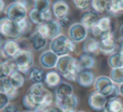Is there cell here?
<instances>
[{
	"instance_id": "6da1fadb",
	"label": "cell",
	"mask_w": 123,
	"mask_h": 112,
	"mask_svg": "<svg viewBox=\"0 0 123 112\" xmlns=\"http://www.w3.org/2000/svg\"><path fill=\"white\" fill-rule=\"evenodd\" d=\"M52 94L43 83H33L22 99L26 110L35 112L43 111L52 103Z\"/></svg>"
},
{
	"instance_id": "7a4b0ae2",
	"label": "cell",
	"mask_w": 123,
	"mask_h": 112,
	"mask_svg": "<svg viewBox=\"0 0 123 112\" xmlns=\"http://www.w3.org/2000/svg\"><path fill=\"white\" fill-rule=\"evenodd\" d=\"M56 72L69 81H76L79 73L83 71L78 59L70 55L60 56L56 63Z\"/></svg>"
},
{
	"instance_id": "3957f363",
	"label": "cell",
	"mask_w": 123,
	"mask_h": 112,
	"mask_svg": "<svg viewBox=\"0 0 123 112\" xmlns=\"http://www.w3.org/2000/svg\"><path fill=\"white\" fill-rule=\"evenodd\" d=\"M75 48V42L68 36L62 34L53 39L50 43V50L59 57L68 55L69 52L74 51Z\"/></svg>"
},
{
	"instance_id": "277c9868",
	"label": "cell",
	"mask_w": 123,
	"mask_h": 112,
	"mask_svg": "<svg viewBox=\"0 0 123 112\" xmlns=\"http://www.w3.org/2000/svg\"><path fill=\"white\" fill-rule=\"evenodd\" d=\"M24 30L19 23L14 22L7 17H4L0 19V35L9 40L19 39L24 34Z\"/></svg>"
},
{
	"instance_id": "5b68a950",
	"label": "cell",
	"mask_w": 123,
	"mask_h": 112,
	"mask_svg": "<svg viewBox=\"0 0 123 112\" xmlns=\"http://www.w3.org/2000/svg\"><path fill=\"white\" fill-rule=\"evenodd\" d=\"M13 59L16 69L21 73H27L29 71H31L34 64V55L32 51L25 48L19 50V51Z\"/></svg>"
},
{
	"instance_id": "8992f818",
	"label": "cell",
	"mask_w": 123,
	"mask_h": 112,
	"mask_svg": "<svg viewBox=\"0 0 123 112\" xmlns=\"http://www.w3.org/2000/svg\"><path fill=\"white\" fill-rule=\"evenodd\" d=\"M6 17L14 22H21L26 19L27 6L21 1H14L9 4L5 9Z\"/></svg>"
},
{
	"instance_id": "52a82bcc",
	"label": "cell",
	"mask_w": 123,
	"mask_h": 112,
	"mask_svg": "<svg viewBox=\"0 0 123 112\" xmlns=\"http://www.w3.org/2000/svg\"><path fill=\"white\" fill-rule=\"evenodd\" d=\"M36 31L40 33L41 36H43L47 40L52 41L53 39H55L61 35L62 26L59 21L51 19V20L44 23L41 25H38Z\"/></svg>"
},
{
	"instance_id": "ba28073f",
	"label": "cell",
	"mask_w": 123,
	"mask_h": 112,
	"mask_svg": "<svg viewBox=\"0 0 123 112\" xmlns=\"http://www.w3.org/2000/svg\"><path fill=\"white\" fill-rule=\"evenodd\" d=\"M90 31L93 36L99 41L110 36L112 33L111 18L107 17V16L100 18L97 24L90 30Z\"/></svg>"
},
{
	"instance_id": "9c48e42d",
	"label": "cell",
	"mask_w": 123,
	"mask_h": 112,
	"mask_svg": "<svg viewBox=\"0 0 123 112\" xmlns=\"http://www.w3.org/2000/svg\"><path fill=\"white\" fill-rule=\"evenodd\" d=\"M114 85L115 83L111 81L110 77L101 75V76H99L95 78L94 87L95 88V91L99 92L101 94L109 98L112 93Z\"/></svg>"
},
{
	"instance_id": "30bf717a",
	"label": "cell",
	"mask_w": 123,
	"mask_h": 112,
	"mask_svg": "<svg viewBox=\"0 0 123 112\" xmlns=\"http://www.w3.org/2000/svg\"><path fill=\"white\" fill-rule=\"evenodd\" d=\"M68 37L74 42H82L88 38V30L80 22L74 23L68 29Z\"/></svg>"
},
{
	"instance_id": "8fae6325",
	"label": "cell",
	"mask_w": 123,
	"mask_h": 112,
	"mask_svg": "<svg viewBox=\"0 0 123 112\" xmlns=\"http://www.w3.org/2000/svg\"><path fill=\"white\" fill-rule=\"evenodd\" d=\"M56 106L61 108L63 112H76L79 105V99L75 93L68 95L62 100H56Z\"/></svg>"
},
{
	"instance_id": "7c38bea8",
	"label": "cell",
	"mask_w": 123,
	"mask_h": 112,
	"mask_svg": "<svg viewBox=\"0 0 123 112\" xmlns=\"http://www.w3.org/2000/svg\"><path fill=\"white\" fill-rule=\"evenodd\" d=\"M99 41V52L105 56H111L116 51L117 43L113 32L110 36L100 40Z\"/></svg>"
},
{
	"instance_id": "4fadbf2b",
	"label": "cell",
	"mask_w": 123,
	"mask_h": 112,
	"mask_svg": "<svg viewBox=\"0 0 123 112\" xmlns=\"http://www.w3.org/2000/svg\"><path fill=\"white\" fill-rule=\"evenodd\" d=\"M106 102H107V97L95 90L91 92L88 97V105L93 110L95 111L104 110Z\"/></svg>"
},
{
	"instance_id": "5bb4252c",
	"label": "cell",
	"mask_w": 123,
	"mask_h": 112,
	"mask_svg": "<svg viewBox=\"0 0 123 112\" xmlns=\"http://www.w3.org/2000/svg\"><path fill=\"white\" fill-rule=\"evenodd\" d=\"M29 19L32 24L36 25H41L46 22L51 20L52 18V12L51 10L46 11V12H40L35 9L30 10L29 14Z\"/></svg>"
},
{
	"instance_id": "9a60e30c",
	"label": "cell",
	"mask_w": 123,
	"mask_h": 112,
	"mask_svg": "<svg viewBox=\"0 0 123 112\" xmlns=\"http://www.w3.org/2000/svg\"><path fill=\"white\" fill-rule=\"evenodd\" d=\"M59 56L53 53L51 50L44 51L39 56V62L42 68L46 69H51L56 68Z\"/></svg>"
},
{
	"instance_id": "2e32d148",
	"label": "cell",
	"mask_w": 123,
	"mask_h": 112,
	"mask_svg": "<svg viewBox=\"0 0 123 112\" xmlns=\"http://www.w3.org/2000/svg\"><path fill=\"white\" fill-rule=\"evenodd\" d=\"M51 12L53 15L58 19H63V18L68 16L69 14V5L67 2L62 1V0H57L55 1L52 4V8H51Z\"/></svg>"
},
{
	"instance_id": "e0dca14e",
	"label": "cell",
	"mask_w": 123,
	"mask_h": 112,
	"mask_svg": "<svg viewBox=\"0 0 123 112\" xmlns=\"http://www.w3.org/2000/svg\"><path fill=\"white\" fill-rule=\"evenodd\" d=\"M99 15L94 10L84 11L80 18V23L88 30L90 31L99 20Z\"/></svg>"
},
{
	"instance_id": "ac0fdd59",
	"label": "cell",
	"mask_w": 123,
	"mask_h": 112,
	"mask_svg": "<svg viewBox=\"0 0 123 112\" xmlns=\"http://www.w3.org/2000/svg\"><path fill=\"white\" fill-rule=\"evenodd\" d=\"M95 75L90 70H83L79 73L77 78V83L79 86L84 88H89L94 84Z\"/></svg>"
},
{
	"instance_id": "d6986e66",
	"label": "cell",
	"mask_w": 123,
	"mask_h": 112,
	"mask_svg": "<svg viewBox=\"0 0 123 112\" xmlns=\"http://www.w3.org/2000/svg\"><path fill=\"white\" fill-rule=\"evenodd\" d=\"M19 43L16 41L13 40H7L4 41L2 47V55L4 57L14 58V56L17 54L20 50Z\"/></svg>"
},
{
	"instance_id": "ffe728a7",
	"label": "cell",
	"mask_w": 123,
	"mask_h": 112,
	"mask_svg": "<svg viewBox=\"0 0 123 112\" xmlns=\"http://www.w3.org/2000/svg\"><path fill=\"white\" fill-rule=\"evenodd\" d=\"M30 41L35 51H41L45 49L47 45V39L41 36L37 31H35L30 36Z\"/></svg>"
},
{
	"instance_id": "44dd1931",
	"label": "cell",
	"mask_w": 123,
	"mask_h": 112,
	"mask_svg": "<svg viewBox=\"0 0 123 112\" xmlns=\"http://www.w3.org/2000/svg\"><path fill=\"white\" fill-rule=\"evenodd\" d=\"M72 93H74V88L70 83H67V82H62L56 87V91H55L56 100H62Z\"/></svg>"
},
{
	"instance_id": "7402d4cb",
	"label": "cell",
	"mask_w": 123,
	"mask_h": 112,
	"mask_svg": "<svg viewBox=\"0 0 123 112\" xmlns=\"http://www.w3.org/2000/svg\"><path fill=\"white\" fill-rule=\"evenodd\" d=\"M83 50L85 53L88 54H96L99 52V40L95 39L94 37H88L84 41Z\"/></svg>"
},
{
	"instance_id": "603a6c76",
	"label": "cell",
	"mask_w": 123,
	"mask_h": 112,
	"mask_svg": "<svg viewBox=\"0 0 123 112\" xmlns=\"http://www.w3.org/2000/svg\"><path fill=\"white\" fill-rule=\"evenodd\" d=\"M122 110L123 101L121 99L118 98V97L107 99L104 112H121Z\"/></svg>"
},
{
	"instance_id": "cb8c5ba5",
	"label": "cell",
	"mask_w": 123,
	"mask_h": 112,
	"mask_svg": "<svg viewBox=\"0 0 123 112\" xmlns=\"http://www.w3.org/2000/svg\"><path fill=\"white\" fill-rule=\"evenodd\" d=\"M82 70H89L93 68L96 64V60L93 55L88 53H82L78 59Z\"/></svg>"
},
{
	"instance_id": "d4e9b609",
	"label": "cell",
	"mask_w": 123,
	"mask_h": 112,
	"mask_svg": "<svg viewBox=\"0 0 123 112\" xmlns=\"http://www.w3.org/2000/svg\"><path fill=\"white\" fill-rule=\"evenodd\" d=\"M62 82V76L58 72L50 71L46 73L44 83L49 88H56Z\"/></svg>"
},
{
	"instance_id": "484cf974",
	"label": "cell",
	"mask_w": 123,
	"mask_h": 112,
	"mask_svg": "<svg viewBox=\"0 0 123 112\" xmlns=\"http://www.w3.org/2000/svg\"><path fill=\"white\" fill-rule=\"evenodd\" d=\"M14 62L9 61H0V78H9L12 72L16 71Z\"/></svg>"
},
{
	"instance_id": "4316f807",
	"label": "cell",
	"mask_w": 123,
	"mask_h": 112,
	"mask_svg": "<svg viewBox=\"0 0 123 112\" xmlns=\"http://www.w3.org/2000/svg\"><path fill=\"white\" fill-rule=\"evenodd\" d=\"M108 64L112 69L123 68V53L116 51L108 57Z\"/></svg>"
},
{
	"instance_id": "83f0119b",
	"label": "cell",
	"mask_w": 123,
	"mask_h": 112,
	"mask_svg": "<svg viewBox=\"0 0 123 112\" xmlns=\"http://www.w3.org/2000/svg\"><path fill=\"white\" fill-rule=\"evenodd\" d=\"M9 78L10 80L12 86L17 89H19V88H22L25 84V81L23 73H21L18 70L12 72V73L9 75Z\"/></svg>"
},
{
	"instance_id": "f1b7e54d",
	"label": "cell",
	"mask_w": 123,
	"mask_h": 112,
	"mask_svg": "<svg viewBox=\"0 0 123 112\" xmlns=\"http://www.w3.org/2000/svg\"><path fill=\"white\" fill-rule=\"evenodd\" d=\"M109 4L110 1H105V0H93L90 2V5L93 10L98 14L108 12Z\"/></svg>"
},
{
	"instance_id": "f546056e",
	"label": "cell",
	"mask_w": 123,
	"mask_h": 112,
	"mask_svg": "<svg viewBox=\"0 0 123 112\" xmlns=\"http://www.w3.org/2000/svg\"><path fill=\"white\" fill-rule=\"evenodd\" d=\"M108 13L114 16H118L122 14L123 0H112V1H110Z\"/></svg>"
},
{
	"instance_id": "4dcf8cb0",
	"label": "cell",
	"mask_w": 123,
	"mask_h": 112,
	"mask_svg": "<svg viewBox=\"0 0 123 112\" xmlns=\"http://www.w3.org/2000/svg\"><path fill=\"white\" fill-rule=\"evenodd\" d=\"M45 77H46V73H44V71L39 68H31V70L30 71V80L34 83H43L45 82Z\"/></svg>"
},
{
	"instance_id": "1f68e13d",
	"label": "cell",
	"mask_w": 123,
	"mask_h": 112,
	"mask_svg": "<svg viewBox=\"0 0 123 112\" xmlns=\"http://www.w3.org/2000/svg\"><path fill=\"white\" fill-rule=\"evenodd\" d=\"M110 78L116 85H121L123 83V68L111 69L110 73Z\"/></svg>"
},
{
	"instance_id": "d6a6232c",
	"label": "cell",
	"mask_w": 123,
	"mask_h": 112,
	"mask_svg": "<svg viewBox=\"0 0 123 112\" xmlns=\"http://www.w3.org/2000/svg\"><path fill=\"white\" fill-rule=\"evenodd\" d=\"M33 9L40 11V12H46L50 10L51 1L49 0H36L33 4Z\"/></svg>"
},
{
	"instance_id": "836d02e7",
	"label": "cell",
	"mask_w": 123,
	"mask_h": 112,
	"mask_svg": "<svg viewBox=\"0 0 123 112\" xmlns=\"http://www.w3.org/2000/svg\"><path fill=\"white\" fill-rule=\"evenodd\" d=\"M13 88L14 87L11 84V82L9 78H0V92L1 93L8 94Z\"/></svg>"
},
{
	"instance_id": "e575fe53",
	"label": "cell",
	"mask_w": 123,
	"mask_h": 112,
	"mask_svg": "<svg viewBox=\"0 0 123 112\" xmlns=\"http://www.w3.org/2000/svg\"><path fill=\"white\" fill-rule=\"evenodd\" d=\"M74 4L79 10H86L90 5V2L88 0H74Z\"/></svg>"
},
{
	"instance_id": "d590c367",
	"label": "cell",
	"mask_w": 123,
	"mask_h": 112,
	"mask_svg": "<svg viewBox=\"0 0 123 112\" xmlns=\"http://www.w3.org/2000/svg\"><path fill=\"white\" fill-rule=\"evenodd\" d=\"M9 104V98L6 93L0 92V110H3Z\"/></svg>"
},
{
	"instance_id": "8d00e7d4",
	"label": "cell",
	"mask_w": 123,
	"mask_h": 112,
	"mask_svg": "<svg viewBox=\"0 0 123 112\" xmlns=\"http://www.w3.org/2000/svg\"><path fill=\"white\" fill-rule=\"evenodd\" d=\"M3 112H19V111L15 105L9 103V105L3 110Z\"/></svg>"
},
{
	"instance_id": "74e56055",
	"label": "cell",
	"mask_w": 123,
	"mask_h": 112,
	"mask_svg": "<svg viewBox=\"0 0 123 112\" xmlns=\"http://www.w3.org/2000/svg\"><path fill=\"white\" fill-rule=\"evenodd\" d=\"M60 23V25H61L62 27H66L67 25H68L69 24H70L71 22V18L70 16H67V17L63 18V19H60V20H58Z\"/></svg>"
},
{
	"instance_id": "f35d334b",
	"label": "cell",
	"mask_w": 123,
	"mask_h": 112,
	"mask_svg": "<svg viewBox=\"0 0 123 112\" xmlns=\"http://www.w3.org/2000/svg\"><path fill=\"white\" fill-rule=\"evenodd\" d=\"M120 95V88H119V86L116 84L114 85V88H113V91H112V93L111 94V96L107 99H110V98H116Z\"/></svg>"
},
{
	"instance_id": "ab89813d",
	"label": "cell",
	"mask_w": 123,
	"mask_h": 112,
	"mask_svg": "<svg viewBox=\"0 0 123 112\" xmlns=\"http://www.w3.org/2000/svg\"><path fill=\"white\" fill-rule=\"evenodd\" d=\"M41 112H63V110L57 106H53V107H49V108L46 109V110H44Z\"/></svg>"
},
{
	"instance_id": "60d3db41",
	"label": "cell",
	"mask_w": 123,
	"mask_h": 112,
	"mask_svg": "<svg viewBox=\"0 0 123 112\" xmlns=\"http://www.w3.org/2000/svg\"><path fill=\"white\" fill-rule=\"evenodd\" d=\"M8 97L9 98V100H12V99H15V97L18 95V89L17 88H13L11 89V91L8 93Z\"/></svg>"
},
{
	"instance_id": "b9f144b4",
	"label": "cell",
	"mask_w": 123,
	"mask_h": 112,
	"mask_svg": "<svg viewBox=\"0 0 123 112\" xmlns=\"http://www.w3.org/2000/svg\"><path fill=\"white\" fill-rule=\"evenodd\" d=\"M5 9V3L3 0H0V12Z\"/></svg>"
},
{
	"instance_id": "7bdbcfd3",
	"label": "cell",
	"mask_w": 123,
	"mask_h": 112,
	"mask_svg": "<svg viewBox=\"0 0 123 112\" xmlns=\"http://www.w3.org/2000/svg\"><path fill=\"white\" fill-rule=\"evenodd\" d=\"M4 41H3L2 37L0 36V55L2 54V47H3V45H4Z\"/></svg>"
},
{
	"instance_id": "ee69618b",
	"label": "cell",
	"mask_w": 123,
	"mask_h": 112,
	"mask_svg": "<svg viewBox=\"0 0 123 112\" xmlns=\"http://www.w3.org/2000/svg\"><path fill=\"white\" fill-rule=\"evenodd\" d=\"M119 33H120V36H121V38H122V39H123V24L121 25V27H120Z\"/></svg>"
},
{
	"instance_id": "f6af8a7d",
	"label": "cell",
	"mask_w": 123,
	"mask_h": 112,
	"mask_svg": "<svg viewBox=\"0 0 123 112\" xmlns=\"http://www.w3.org/2000/svg\"><path fill=\"white\" fill-rule=\"evenodd\" d=\"M119 88H120V95H122L123 96V83L120 85Z\"/></svg>"
},
{
	"instance_id": "bcb514c9",
	"label": "cell",
	"mask_w": 123,
	"mask_h": 112,
	"mask_svg": "<svg viewBox=\"0 0 123 112\" xmlns=\"http://www.w3.org/2000/svg\"><path fill=\"white\" fill-rule=\"evenodd\" d=\"M20 112H35V111H31V110H22Z\"/></svg>"
},
{
	"instance_id": "7dc6e473",
	"label": "cell",
	"mask_w": 123,
	"mask_h": 112,
	"mask_svg": "<svg viewBox=\"0 0 123 112\" xmlns=\"http://www.w3.org/2000/svg\"><path fill=\"white\" fill-rule=\"evenodd\" d=\"M76 112H85V111H84V110H79V111H76Z\"/></svg>"
},
{
	"instance_id": "c3c4849f",
	"label": "cell",
	"mask_w": 123,
	"mask_h": 112,
	"mask_svg": "<svg viewBox=\"0 0 123 112\" xmlns=\"http://www.w3.org/2000/svg\"><path fill=\"white\" fill-rule=\"evenodd\" d=\"M121 112H123V110H122V111H121Z\"/></svg>"
}]
</instances>
